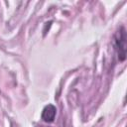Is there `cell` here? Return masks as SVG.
<instances>
[{
	"label": "cell",
	"instance_id": "cell-2",
	"mask_svg": "<svg viewBox=\"0 0 127 127\" xmlns=\"http://www.w3.org/2000/svg\"><path fill=\"white\" fill-rule=\"evenodd\" d=\"M56 114H57L56 106H54L53 104H48L44 107L42 111V119L47 123H51L55 120Z\"/></svg>",
	"mask_w": 127,
	"mask_h": 127
},
{
	"label": "cell",
	"instance_id": "cell-1",
	"mask_svg": "<svg viewBox=\"0 0 127 127\" xmlns=\"http://www.w3.org/2000/svg\"><path fill=\"white\" fill-rule=\"evenodd\" d=\"M126 31L123 27L115 35V49L118 55V60L120 62L125 61L126 59Z\"/></svg>",
	"mask_w": 127,
	"mask_h": 127
}]
</instances>
